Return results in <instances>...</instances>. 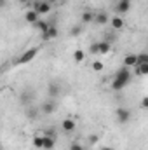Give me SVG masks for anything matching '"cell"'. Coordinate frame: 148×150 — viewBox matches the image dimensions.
Returning a JSON list of instances; mask_svg holds the SVG:
<instances>
[{
    "instance_id": "cell-1",
    "label": "cell",
    "mask_w": 148,
    "mask_h": 150,
    "mask_svg": "<svg viewBox=\"0 0 148 150\" xmlns=\"http://www.w3.org/2000/svg\"><path fill=\"white\" fill-rule=\"evenodd\" d=\"M131 72L127 70V67H122L120 70H117V74L113 77V80H111V89L113 91H122L129 82H131Z\"/></svg>"
},
{
    "instance_id": "cell-2",
    "label": "cell",
    "mask_w": 148,
    "mask_h": 150,
    "mask_svg": "<svg viewBox=\"0 0 148 150\" xmlns=\"http://www.w3.org/2000/svg\"><path fill=\"white\" fill-rule=\"evenodd\" d=\"M111 49V44L110 42H106V40H99V42H94V44H91V52L92 54H108Z\"/></svg>"
},
{
    "instance_id": "cell-3",
    "label": "cell",
    "mask_w": 148,
    "mask_h": 150,
    "mask_svg": "<svg viewBox=\"0 0 148 150\" xmlns=\"http://www.w3.org/2000/svg\"><path fill=\"white\" fill-rule=\"evenodd\" d=\"M37 54H38V49H37V47H32V49L25 51V52H23V54L18 58V61H14V65H26V63L33 61Z\"/></svg>"
},
{
    "instance_id": "cell-4",
    "label": "cell",
    "mask_w": 148,
    "mask_h": 150,
    "mask_svg": "<svg viewBox=\"0 0 148 150\" xmlns=\"http://www.w3.org/2000/svg\"><path fill=\"white\" fill-rule=\"evenodd\" d=\"M51 7H52V4H49L47 0H38V2L33 4L32 9H35L40 16H44V14H49L51 12Z\"/></svg>"
},
{
    "instance_id": "cell-5",
    "label": "cell",
    "mask_w": 148,
    "mask_h": 150,
    "mask_svg": "<svg viewBox=\"0 0 148 150\" xmlns=\"http://www.w3.org/2000/svg\"><path fill=\"white\" fill-rule=\"evenodd\" d=\"M115 117H117V120H118L120 124H125V122H129V119H131V110L125 108V107H120V108H117Z\"/></svg>"
},
{
    "instance_id": "cell-6",
    "label": "cell",
    "mask_w": 148,
    "mask_h": 150,
    "mask_svg": "<svg viewBox=\"0 0 148 150\" xmlns=\"http://www.w3.org/2000/svg\"><path fill=\"white\" fill-rule=\"evenodd\" d=\"M56 108H58V103H56V100H54V98L40 105V112L45 113V115H51V113H54V112H56Z\"/></svg>"
},
{
    "instance_id": "cell-7",
    "label": "cell",
    "mask_w": 148,
    "mask_h": 150,
    "mask_svg": "<svg viewBox=\"0 0 148 150\" xmlns=\"http://www.w3.org/2000/svg\"><path fill=\"white\" fill-rule=\"evenodd\" d=\"M25 21L26 23H32V25H37L38 21H40V14H38L35 9H28L25 12Z\"/></svg>"
},
{
    "instance_id": "cell-8",
    "label": "cell",
    "mask_w": 148,
    "mask_h": 150,
    "mask_svg": "<svg viewBox=\"0 0 148 150\" xmlns=\"http://www.w3.org/2000/svg\"><path fill=\"white\" fill-rule=\"evenodd\" d=\"M42 140H44V143H42V149L44 150H52L54 147H56V136L42 134Z\"/></svg>"
},
{
    "instance_id": "cell-9",
    "label": "cell",
    "mask_w": 148,
    "mask_h": 150,
    "mask_svg": "<svg viewBox=\"0 0 148 150\" xmlns=\"http://www.w3.org/2000/svg\"><path fill=\"white\" fill-rule=\"evenodd\" d=\"M131 0H118V4H117V12L118 14H125V12H129L131 11Z\"/></svg>"
},
{
    "instance_id": "cell-10",
    "label": "cell",
    "mask_w": 148,
    "mask_h": 150,
    "mask_svg": "<svg viewBox=\"0 0 148 150\" xmlns=\"http://www.w3.org/2000/svg\"><path fill=\"white\" fill-rule=\"evenodd\" d=\"M40 113V107H33V105H28V108L25 110V115L28 120H35Z\"/></svg>"
},
{
    "instance_id": "cell-11",
    "label": "cell",
    "mask_w": 148,
    "mask_h": 150,
    "mask_svg": "<svg viewBox=\"0 0 148 150\" xmlns=\"http://www.w3.org/2000/svg\"><path fill=\"white\" fill-rule=\"evenodd\" d=\"M110 25H111V28H113V30H117V32H118V30H122V28L125 26V21H124L120 16H113V18L110 19Z\"/></svg>"
},
{
    "instance_id": "cell-12",
    "label": "cell",
    "mask_w": 148,
    "mask_h": 150,
    "mask_svg": "<svg viewBox=\"0 0 148 150\" xmlns=\"http://www.w3.org/2000/svg\"><path fill=\"white\" fill-rule=\"evenodd\" d=\"M61 127H63V131H66V133H72V131H75V127H77V124H75L73 119H65L63 122H61Z\"/></svg>"
},
{
    "instance_id": "cell-13",
    "label": "cell",
    "mask_w": 148,
    "mask_h": 150,
    "mask_svg": "<svg viewBox=\"0 0 148 150\" xmlns=\"http://www.w3.org/2000/svg\"><path fill=\"white\" fill-rule=\"evenodd\" d=\"M110 19H111V18L106 14V12H105V11H101V12H98V14L94 16V21H96L98 25H106Z\"/></svg>"
},
{
    "instance_id": "cell-14",
    "label": "cell",
    "mask_w": 148,
    "mask_h": 150,
    "mask_svg": "<svg viewBox=\"0 0 148 150\" xmlns=\"http://www.w3.org/2000/svg\"><path fill=\"white\" fill-rule=\"evenodd\" d=\"M138 65V54H127L124 58V67H136Z\"/></svg>"
},
{
    "instance_id": "cell-15",
    "label": "cell",
    "mask_w": 148,
    "mask_h": 150,
    "mask_svg": "<svg viewBox=\"0 0 148 150\" xmlns=\"http://www.w3.org/2000/svg\"><path fill=\"white\" fill-rule=\"evenodd\" d=\"M47 89H49L47 93H49V96H51V98H56V96H59V93H61V87H59V84H54V82H51Z\"/></svg>"
},
{
    "instance_id": "cell-16",
    "label": "cell",
    "mask_w": 148,
    "mask_h": 150,
    "mask_svg": "<svg viewBox=\"0 0 148 150\" xmlns=\"http://www.w3.org/2000/svg\"><path fill=\"white\" fill-rule=\"evenodd\" d=\"M56 37H58V28H56V26H52V25L49 26L47 33H44V35H42L44 40H52V38H56Z\"/></svg>"
},
{
    "instance_id": "cell-17",
    "label": "cell",
    "mask_w": 148,
    "mask_h": 150,
    "mask_svg": "<svg viewBox=\"0 0 148 150\" xmlns=\"http://www.w3.org/2000/svg\"><path fill=\"white\" fill-rule=\"evenodd\" d=\"M134 74L136 75H148V63H138L134 67Z\"/></svg>"
},
{
    "instance_id": "cell-18",
    "label": "cell",
    "mask_w": 148,
    "mask_h": 150,
    "mask_svg": "<svg viewBox=\"0 0 148 150\" xmlns=\"http://www.w3.org/2000/svg\"><path fill=\"white\" fill-rule=\"evenodd\" d=\"M49 26H51V25H49L47 21H44V19H40V21H38L37 25H35V28H37V30L40 32V33H42V35H44V33H47Z\"/></svg>"
},
{
    "instance_id": "cell-19",
    "label": "cell",
    "mask_w": 148,
    "mask_h": 150,
    "mask_svg": "<svg viewBox=\"0 0 148 150\" xmlns=\"http://www.w3.org/2000/svg\"><path fill=\"white\" fill-rule=\"evenodd\" d=\"M94 16H96V14H92L91 11H85V12H82V18H80V19H82L84 25H87V23H92V21H94Z\"/></svg>"
},
{
    "instance_id": "cell-20",
    "label": "cell",
    "mask_w": 148,
    "mask_h": 150,
    "mask_svg": "<svg viewBox=\"0 0 148 150\" xmlns=\"http://www.w3.org/2000/svg\"><path fill=\"white\" fill-rule=\"evenodd\" d=\"M73 59H75V63H82L84 61V51L82 49H77L73 52Z\"/></svg>"
},
{
    "instance_id": "cell-21",
    "label": "cell",
    "mask_w": 148,
    "mask_h": 150,
    "mask_svg": "<svg viewBox=\"0 0 148 150\" xmlns=\"http://www.w3.org/2000/svg\"><path fill=\"white\" fill-rule=\"evenodd\" d=\"M82 33V25H75L72 26V30H70V37H78Z\"/></svg>"
},
{
    "instance_id": "cell-22",
    "label": "cell",
    "mask_w": 148,
    "mask_h": 150,
    "mask_svg": "<svg viewBox=\"0 0 148 150\" xmlns=\"http://www.w3.org/2000/svg\"><path fill=\"white\" fill-rule=\"evenodd\" d=\"M138 63H148V52H140L138 54Z\"/></svg>"
},
{
    "instance_id": "cell-23",
    "label": "cell",
    "mask_w": 148,
    "mask_h": 150,
    "mask_svg": "<svg viewBox=\"0 0 148 150\" xmlns=\"http://www.w3.org/2000/svg\"><path fill=\"white\" fill-rule=\"evenodd\" d=\"M42 143H44L42 136H35V138H33V147H35V149H42Z\"/></svg>"
},
{
    "instance_id": "cell-24",
    "label": "cell",
    "mask_w": 148,
    "mask_h": 150,
    "mask_svg": "<svg viewBox=\"0 0 148 150\" xmlns=\"http://www.w3.org/2000/svg\"><path fill=\"white\" fill-rule=\"evenodd\" d=\"M92 70H94V72H101V70H103V63H101V61H94V63H92Z\"/></svg>"
},
{
    "instance_id": "cell-25",
    "label": "cell",
    "mask_w": 148,
    "mask_h": 150,
    "mask_svg": "<svg viewBox=\"0 0 148 150\" xmlns=\"http://www.w3.org/2000/svg\"><path fill=\"white\" fill-rule=\"evenodd\" d=\"M68 150H85V149H84V145H80V143H77V142H75V143L70 145V149H68Z\"/></svg>"
},
{
    "instance_id": "cell-26",
    "label": "cell",
    "mask_w": 148,
    "mask_h": 150,
    "mask_svg": "<svg viewBox=\"0 0 148 150\" xmlns=\"http://www.w3.org/2000/svg\"><path fill=\"white\" fill-rule=\"evenodd\" d=\"M140 103H141V107H143V108H145V110H148V96H143V98H141V101H140Z\"/></svg>"
},
{
    "instance_id": "cell-27",
    "label": "cell",
    "mask_w": 148,
    "mask_h": 150,
    "mask_svg": "<svg viewBox=\"0 0 148 150\" xmlns=\"http://www.w3.org/2000/svg\"><path fill=\"white\" fill-rule=\"evenodd\" d=\"M89 142H91L92 145H94V143H98V142H99V138H98V134H92V136L89 138Z\"/></svg>"
},
{
    "instance_id": "cell-28",
    "label": "cell",
    "mask_w": 148,
    "mask_h": 150,
    "mask_svg": "<svg viewBox=\"0 0 148 150\" xmlns=\"http://www.w3.org/2000/svg\"><path fill=\"white\" fill-rule=\"evenodd\" d=\"M49 4H58V2H61V0H47Z\"/></svg>"
},
{
    "instance_id": "cell-29",
    "label": "cell",
    "mask_w": 148,
    "mask_h": 150,
    "mask_svg": "<svg viewBox=\"0 0 148 150\" xmlns=\"http://www.w3.org/2000/svg\"><path fill=\"white\" fill-rule=\"evenodd\" d=\"M99 150H113V149H111V147H101Z\"/></svg>"
},
{
    "instance_id": "cell-30",
    "label": "cell",
    "mask_w": 148,
    "mask_h": 150,
    "mask_svg": "<svg viewBox=\"0 0 148 150\" xmlns=\"http://www.w3.org/2000/svg\"><path fill=\"white\" fill-rule=\"evenodd\" d=\"M19 2H21V4H28L30 0H19Z\"/></svg>"
},
{
    "instance_id": "cell-31",
    "label": "cell",
    "mask_w": 148,
    "mask_h": 150,
    "mask_svg": "<svg viewBox=\"0 0 148 150\" xmlns=\"http://www.w3.org/2000/svg\"><path fill=\"white\" fill-rule=\"evenodd\" d=\"M147 47H148V40H147Z\"/></svg>"
}]
</instances>
